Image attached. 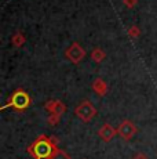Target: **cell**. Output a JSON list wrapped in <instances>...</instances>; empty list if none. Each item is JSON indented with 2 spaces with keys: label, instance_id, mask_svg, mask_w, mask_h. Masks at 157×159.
I'll list each match as a JSON object with an SVG mask.
<instances>
[{
  "label": "cell",
  "instance_id": "277c9868",
  "mask_svg": "<svg viewBox=\"0 0 157 159\" xmlns=\"http://www.w3.org/2000/svg\"><path fill=\"white\" fill-rule=\"evenodd\" d=\"M65 57H66V60H69L72 64H78L86 57V50H84L77 42H74V43H72L65 50Z\"/></svg>",
  "mask_w": 157,
  "mask_h": 159
},
{
  "label": "cell",
  "instance_id": "ba28073f",
  "mask_svg": "<svg viewBox=\"0 0 157 159\" xmlns=\"http://www.w3.org/2000/svg\"><path fill=\"white\" fill-rule=\"evenodd\" d=\"M92 90L98 94L99 97H104L108 94V83L101 78H96L94 82H92Z\"/></svg>",
  "mask_w": 157,
  "mask_h": 159
},
{
  "label": "cell",
  "instance_id": "52a82bcc",
  "mask_svg": "<svg viewBox=\"0 0 157 159\" xmlns=\"http://www.w3.org/2000/svg\"><path fill=\"white\" fill-rule=\"evenodd\" d=\"M116 134H117V129H114V127L112 126V125H109V123H104L101 129L98 130V136L101 137L105 143L112 141Z\"/></svg>",
  "mask_w": 157,
  "mask_h": 159
},
{
  "label": "cell",
  "instance_id": "7a4b0ae2",
  "mask_svg": "<svg viewBox=\"0 0 157 159\" xmlns=\"http://www.w3.org/2000/svg\"><path fill=\"white\" fill-rule=\"evenodd\" d=\"M29 105H31V96H29L25 90H22V89H17L10 96L7 104L2 107V109H6V108H8V107H11V108H14L15 111L21 112V111L28 109Z\"/></svg>",
  "mask_w": 157,
  "mask_h": 159
},
{
  "label": "cell",
  "instance_id": "9a60e30c",
  "mask_svg": "<svg viewBox=\"0 0 157 159\" xmlns=\"http://www.w3.org/2000/svg\"><path fill=\"white\" fill-rule=\"evenodd\" d=\"M131 159H149V158H147L145 154H137V155H134Z\"/></svg>",
  "mask_w": 157,
  "mask_h": 159
},
{
  "label": "cell",
  "instance_id": "4fadbf2b",
  "mask_svg": "<svg viewBox=\"0 0 157 159\" xmlns=\"http://www.w3.org/2000/svg\"><path fill=\"white\" fill-rule=\"evenodd\" d=\"M59 120H61V115L58 114H50L47 118V122L50 126H57L59 123Z\"/></svg>",
  "mask_w": 157,
  "mask_h": 159
},
{
  "label": "cell",
  "instance_id": "7c38bea8",
  "mask_svg": "<svg viewBox=\"0 0 157 159\" xmlns=\"http://www.w3.org/2000/svg\"><path fill=\"white\" fill-rule=\"evenodd\" d=\"M128 36L131 39H138L141 36V29L138 25H132L131 28L128 29Z\"/></svg>",
  "mask_w": 157,
  "mask_h": 159
},
{
  "label": "cell",
  "instance_id": "8fae6325",
  "mask_svg": "<svg viewBox=\"0 0 157 159\" xmlns=\"http://www.w3.org/2000/svg\"><path fill=\"white\" fill-rule=\"evenodd\" d=\"M50 159H72V158H70V155L66 154L63 149H59V148H58V149H57V151L53 154V157H51Z\"/></svg>",
  "mask_w": 157,
  "mask_h": 159
},
{
  "label": "cell",
  "instance_id": "3957f363",
  "mask_svg": "<svg viewBox=\"0 0 157 159\" xmlns=\"http://www.w3.org/2000/svg\"><path fill=\"white\" fill-rule=\"evenodd\" d=\"M96 114H98V111H96V108L94 107V104L91 101H88V100L81 101L76 108H74V115H76L81 122H84V123L91 122L96 116Z\"/></svg>",
  "mask_w": 157,
  "mask_h": 159
},
{
  "label": "cell",
  "instance_id": "6da1fadb",
  "mask_svg": "<svg viewBox=\"0 0 157 159\" xmlns=\"http://www.w3.org/2000/svg\"><path fill=\"white\" fill-rule=\"evenodd\" d=\"M57 144H58V140L55 137L41 134L28 147V152L35 159H50L54 152L58 149Z\"/></svg>",
  "mask_w": 157,
  "mask_h": 159
},
{
  "label": "cell",
  "instance_id": "5bb4252c",
  "mask_svg": "<svg viewBox=\"0 0 157 159\" xmlns=\"http://www.w3.org/2000/svg\"><path fill=\"white\" fill-rule=\"evenodd\" d=\"M123 3H124V6L127 8H132V7H135V6H137L138 0H123Z\"/></svg>",
  "mask_w": 157,
  "mask_h": 159
},
{
  "label": "cell",
  "instance_id": "5b68a950",
  "mask_svg": "<svg viewBox=\"0 0 157 159\" xmlns=\"http://www.w3.org/2000/svg\"><path fill=\"white\" fill-rule=\"evenodd\" d=\"M137 133H138L137 125H135L134 122L128 120V119L123 120L121 123L119 125V127H117V134H119V136L121 137L123 140H125V141L131 140Z\"/></svg>",
  "mask_w": 157,
  "mask_h": 159
},
{
  "label": "cell",
  "instance_id": "9c48e42d",
  "mask_svg": "<svg viewBox=\"0 0 157 159\" xmlns=\"http://www.w3.org/2000/svg\"><path fill=\"white\" fill-rule=\"evenodd\" d=\"M91 58H92V61H94V62L99 64V62H102V61L106 58V53H105L101 47H95L94 50L91 51Z\"/></svg>",
  "mask_w": 157,
  "mask_h": 159
},
{
  "label": "cell",
  "instance_id": "8992f818",
  "mask_svg": "<svg viewBox=\"0 0 157 159\" xmlns=\"http://www.w3.org/2000/svg\"><path fill=\"white\" fill-rule=\"evenodd\" d=\"M44 109L50 114H58V115H63L66 112V105L63 104L61 100H48L44 104Z\"/></svg>",
  "mask_w": 157,
  "mask_h": 159
},
{
  "label": "cell",
  "instance_id": "30bf717a",
  "mask_svg": "<svg viewBox=\"0 0 157 159\" xmlns=\"http://www.w3.org/2000/svg\"><path fill=\"white\" fill-rule=\"evenodd\" d=\"M25 42H26V38L22 32H15L13 35V38H11V43L15 46V47H22L25 44Z\"/></svg>",
  "mask_w": 157,
  "mask_h": 159
}]
</instances>
